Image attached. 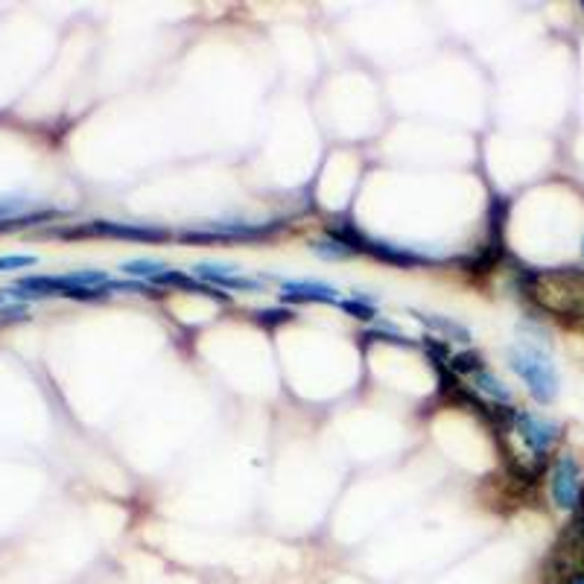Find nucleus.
<instances>
[{"label": "nucleus", "instance_id": "ddd939ff", "mask_svg": "<svg viewBox=\"0 0 584 584\" xmlns=\"http://www.w3.org/2000/svg\"><path fill=\"white\" fill-rule=\"evenodd\" d=\"M36 254H3V258H0V272L27 270V266H36Z\"/></svg>", "mask_w": 584, "mask_h": 584}, {"label": "nucleus", "instance_id": "7ed1b4c3", "mask_svg": "<svg viewBox=\"0 0 584 584\" xmlns=\"http://www.w3.org/2000/svg\"><path fill=\"white\" fill-rule=\"evenodd\" d=\"M514 427H518V436L523 438V445L538 456L547 453L549 447L558 442L556 421L535 415V412H514Z\"/></svg>", "mask_w": 584, "mask_h": 584}, {"label": "nucleus", "instance_id": "9d476101", "mask_svg": "<svg viewBox=\"0 0 584 584\" xmlns=\"http://www.w3.org/2000/svg\"><path fill=\"white\" fill-rule=\"evenodd\" d=\"M313 251L319 254V258H327V260H339V258H348V254H353L351 246L339 240V237H334V234H331V237H325V240H315Z\"/></svg>", "mask_w": 584, "mask_h": 584}, {"label": "nucleus", "instance_id": "f03ea898", "mask_svg": "<svg viewBox=\"0 0 584 584\" xmlns=\"http://www.w3.org/2000/svg\"><path fill=\"white\" fill-rule=\"evenodd\" d=\"M549 492H552V502H556L558 509L573 511L579 506V497H582V468L575 462V456H558L556 468H552V480H549Z\"/></svg>", "mask_w": 584, "mask_h": 584}, {"label": "nucleus", "instance_id": "1a4fd4ad", "mask_svg": "<svg viewBox=\"0 0 584 584\" xmlns=\"http://www.w3.org/2000/svg\"><path fill=\"white\" fill-rule=\"evenodd\" d=\"M204 284H211L216 289H240V293H260L263 289L258 278H243V275H214V278H204Z\"/></svg>", "mask_w": 584, "mask_h": 584}, {"label": "nucleus", "instance_id": "2eb2a0df", "mask_svg": "<svg viewBox=\"0 0 584 584\" xmlns=\"http://www.w3.org/2000/svg\"><path fill=\"white\" fill-rule=\"evenodd\" d=\"M567 584H584V573L573 575V579H570V582H567Z\"/></svg>", "mask_w": 584, "mask_h": 584}, {"label": "nucleus", "instance_id": "9b49d317", "mask_svg": "<svg viewBox=\"0 0 584 584\" xmlns=\"http://www.w3.org/2000/svg\"><path fill=\"white\" fill-rule=\"evenodd\" d=\"M450 369L459 371V374H476V371H483L485 369V362L480 353H473V351H462V353H456L453 360H450Z\"/></svg>", "mask_w": 584, "mask_h": 584}, {"label": "nucleus", "instance_id": "f257e3e1", "mask_svg": "<svg viewBox=\"0 0 584 584\" xmlns=\"http://www.w3.org/2000/svg\"><path fill=\"white\" fill-rule=\"evenodd\" d=\"M509 369L526 383V389L538 403H552L558 398V371L538 345L518 343L509 348Z\"/></svg>", "mask_w": 584, "mask_h": 584}, {"label": "nucleus", "instance_id": "6e6552de", "mask_svg": "<svg viewBox=\"0 0 584 584\" xmlns=\"http://www.w3.org/2000/svg\"><path fill=\"white\" fill-rule=\"evenodd\" d=\"M473 389L483 392V395H488L492 400H497V403H509L511 400V392L509 386L500 381V377H494L492 371L483 369L473 374Z\"/></svg>", "mask_w": 584, "mask_h": 584}, {"label": "nucleus", "instance_id": "0eeeda50", "mask_svg": "<svg viewBox=\"0 0 584 584\" xmlns=\"http://www.w3.org/2000/svg\"><path fill=\"white\" fill-rule=\"evenodd\" d=\"M123 275H129V278H138V281H152L161 278L164 272H170V266L164 263V260H147V258H138V260H126L121 266Z\"/></svg>", "mask_w": 584, "mask_h": 584}, {"label": "nucleus", "instance_id": "dca6fc26", "mask_svg": "<svg viewBox=\"0 0 584 584\" xmlns=\"http://www.w3.org/2000/svg\"><path fill=\"white\" fill-rule=\"evenodd\" d=\"M7 296H10V293H0V305H3V301H7Z\"/></svg>", "mask_w": 584, "mask_h": 584}, {"label": "nucleus", "instance_id": "4468645a", "mask_svg": "<svg viewBox=\"0 0 584 584\" xmlns=\"http://www.w3.org/2000/svg\"><path fill=\"white\" fill-rule=\"evenodd\" d=\"M260 325H284L289 319H296L293 310H284V307H275V310H260L258 313Z\"/></svg>", "mask_w": 584, "mask_h": 584}, {"label": "nucleus", "instance_id": "20e7f679", "mask_svg": "<svg viewBox=\"0 0 584 584\" xmlns=\"http://www.w3.org/2000/svg\"><path fill=\"white\" fill-rule=\"evenodd\" d=\"M281 301L289 305H339V289L325 281H284L281 284Z\"/></svg>", "mask_w": 584, "mask_h": 584}, {"label": "nucleus", "instance_id": "a211bd4d", "mask_svg": "<svg viewBox=\"0 0 584 584\" xmlns=\"http://www.w3.org/2000/svg\"><path fill=\"white\" fill-rule=\"evenodd\" d=\"M582 251H584V246H582Z\"/></svg>", "mask_w": 584, "mask_h": 584}, {"label": "nucleus", "instance_id": "39448f33", "mask_svg": "<svg viewBox=\"0 0 584 584\" xmlns=\"http://www.w3.org/2000/svg\"><path fill=\"white\" fill-rule=\"evenodd\" d=\"M83 234H100V237H126V240H164V228H140L129 223H91L85 225Z\"/></svg>", "mask_w": 584, "mask_h": 584}, {"label": "nucleus", "instance_id": "f8f14e48", "mask_svg": "<svg viewBox=\"0 0 584 584\" xmlns=\"http://www.w3.org/2000/svg\"><path fill=\"white\" fill-rule=\"evenodd\" d=\"M339 307H343L348 315H353V319H362V322L374 319V307H371L362 296H357V293H353V298H345V301H339Z\"/></svg>", "mask_w": 584, "mask_h": 584}, {"label": "nucleus", "instance_id": "423d86ee", "mask_svg": "<svg viewBox=\"0 0 584 584\" xmlns=\"http://www.w3.org/2000/svg\"><path fill=\"white\" fill-rule=\"evenodd\" d=\"M418 322H424V325L430 327V331H438L442 336H447V339H456V343H471V331L464 325H459V322H453V319H445V315H433V313H415Z\"/></svg>", "mask_w": 584, "mask_h": 584}, {"label": "nucleus", "instance_id": "f3484780", "mask_svg": "<svg viewBox=\"0 0 584 584\" xmlns=\"http://www.w3.org/2000/svg\"><path fill=\"white\" fill-rule=\"evenodd\" d=\"M3 211H10V208H0V214H3Z\"/></svg>", "mask_w": 584, "mask_h": 584}]
</instances>
